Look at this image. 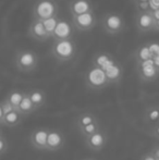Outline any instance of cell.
<instances>
[{
  "label": "cell",
  "mask_w": 159,
  "mask_h": 160,
  "mask_svg": "<svg viewBox=\"0 0 159 160\" xmlns=\"http://www.w3.org/2000/svg\"><path fill=\"white\" fill-rule=\"evenodd\" d=\"M50 52L57 61L69 62L77 56V44L71 37L53 40Z\"/></svg>",
  "instance_id": "1"
},
{
  "label": "cell",
  "mask_w": 159,
  "mask_h": 160,
  "mask_svg": "<svg viewBox=\"0 0 159 160\" xmlns=\"http://www.w3.org/2000/svg\"><path fill=\"white\" fill-rule=\"evenodd\" d=\"M39 58L37 53L28 49H20L15 52L14 64L20 72L30 73L36 70L38 67Z\"/></svg>",
  "instance_id": "2"
},
{
  "label": "cell",
  "mask_w": 159,
  "mask_h": 160,
  "mask_svg": "<svg viewBox=\"0 0 159 160\" xmlns=\"http://www.w3.org/2000/svg\"><path fill=\"white\" fill-rule=\"evenodd\" d=\"M59 7L53 0H37L33 7V18L37 20H45L57 17Z\"/></svg>",
  "instance_id": "3"
},
{
  "label": "cell",
  "mask_w": 159,
  "mask_h": 160,
  "mask_svg": "<svg viewBox=\"0 0 159 160\" xmlns=\"http://www.w3.org/2000/svg\"><path fill=\"white\" fill-rule=\"evenodd\" d=\"M85 81H86V85L88 88L96 89V91L102 89L109 85L108 78H107L105 71L97 65H94L92 69L88 70Z\"/></svg>",
  "instance_id": "4"
},
{
  "label": "cell",
  "mask_w": 159,
  "mask_h": 160,
  "mask_svg": "<svg viewBox=\"0 0 159 160\" xmlns=\"http://www.w3.org/2000/svg\"><path fill=\"white\" fill-rule=\"evenodd\" d=\"M72 18V26L74 30L79 32H87V31L93 30L97 23V18H96L94 11L82 13L79 15H73Z\"/></svg>",
  "instance_id": "5"
},
{
  "label": "cell",
  "mask_w": 159,
  "mask_h": 160,
  "mask_svg": "<svg viewBox=\"0 0 159 160\" xmlns=\"http://www.w3.org/2000/svg\"><path fill=\"white\" fill-rule=\"evenodd\" d=\"M102 28L109 35H117L125 28L124 20L118 13H107L102 18Z\"/></svg>",
  "instance_id": "6"
},
{
  "label": "cell",
  "mask_w": 159,
  "mask_h": 160,
  "mask_svg": "<svg viewBox=\"0 0 159 160\" xmlns=\"http://www.w3.org/2000/svg\"><path fill=\"white\" fill-rule=\"evenodd\" d=\"M155 25L156 20L152 13V10L141 11L136 17V28L141 33L155 31Z\"/></svg>",
  "instance_id": "7"
},
{
  "label": "cell",
  "mask_w": 159,
  "mask_h": 160,
  "mask_svg": "<svg viewBox=\"0 0 159 160\" xmlns=\"http://www.w3.org/2000/svg\"><path fill=\"white\" fill-rule=\"evenodd\" d=\"M28 35L31 38L37 40V42H45L48 38H50V36L46 32L42 21L37 19H33L32 23L28 28Z\"/></svg>",
  "instance_id": "8"
},
{
  "label": "cell",
  "mask_w": 159,
  "mask_h": 160,
  "mask_svg": "<svg viewBox=\"0 0 159 160\" xmlns=\"http://www.w3.org/2000/svg\"><path fill=\"white\" fill-rule=\"evenodd\" d=\"M47 136H48V130L44 128H40L35 130L34 132L31 134L30 142L32 146L36 149L45 150L46 149V144H47Z\"/></svg>",
  "instance_id": "9"
},
{
  "label": "cell",
  "mask_w": 159,
  "mask_h": 160,
  "mask_svg": "<svg viewBox=\"0 0 159 160\" xmlns=\"http://www.w3.org/2000/svg\"><path fill=\"white\" fill-rule=\"evenodd\" d=\"M69 10L71 17H73L88 11H94V7L91 0H71L69 3Z\"/></svg>",
  "instance_id": "10"
},
{
  "label": "cell",
  "mask_w": 159,
  "mask_h": 160,
  "mask_svg": "<svg viewBox=\"0 0 159 160\" xmlns=\"http://www.w3.org/2000/svg\"><path fill=\"white\" fill-rule=\"evenodd\" d=\"M64 145V136L58 131H48V136H47V144L46 150L55 152Z\"/></svg>",
  "instance_id": "11"
},
{
  "label": "cell",
  "mask_w": 159,
  "mask_h": 160,
  "mask_svg": "<svg viewBox=\"0 0 159 160\" xmlns=\"http://www.w3.org/2000/svg\"><path fill=\"white\" fill-rule=\"evenodd\" d=\"M106 135H105L104 132L100 131V128L98 131H96L95 133L91 134L89 136L85 137L86 145L93 150H100L106 145Z\"/></svg>",
  "instance_id": "12"
},
{
  "label": "cell",
  "mask_w": 159,
  "mask_h": 160,
  "mask_svg": "<svg viewBox=\"0 0 159 160\" xmlns=\"http://www.w3.org/2000/svg\"><path fill=\"white\" fill-rule=\"evenodd\" d=\"M73 32V26L70 25L67 21L63 20H58L56 28L53 31L51 37L53 38V40L58 39H64V38H70Z\"/></svg>",
  "instance_id": "13"
},
{
  "label": "cell",
  "mask_w": 159,
  "mask_h": 160,
  "mask_svg": "<svg viewBox=\"0 0 159 160\" xmlns=\"http://www.w3.org/2000/svg\"><path fill=\"white\" fill-rule=\"evenodd\" d=\"M140 78L144 82H153L159 76V69L154 64L137 68Z\"/></svg>",
  "instance_id": "14"
},
{
  "label": "cell",
  "mask_w": 159,
  "mask_h": 160,
  "mask_svg": "<svg viewBox=\"0 0 159 160\" xmlns=\"http://www.w3.org/2000/svg\"><path fill=\"white\" fill-rule=\"evenodd\" d=\"M23 117L24 116H22L17 109H14L12 111L8 112L7 114H4L1 125H4V127H8V128H15L22 122Z\"/></svg>",
  "instance_id": "15"
},
{
  "label": "cell",
  "mask_w": 159,
  "mask_h": 160,
  "mask_svg": "<svg viewBox=\"0 0 159 160\" xmlns=\"http://www.w3.org/2000/svg\"><path fill=\"white\" fill-rule=\"evenodd\" d=\"M105 73H106V76L108 78L109 84H116V83H119L120 80L122 78L123 70L121 68V65L118 62H116L110 68H108L105 71Z\"/></svg>",
  "instance_id": "16"
},
{
  "label": "cell",
  "mask_w": 159,
  "mask_h": 160,
  "mask_svg": "<svg viewBox=\"0 0 159 160\" xmlns=\"http://www.w3.org/2000/svg\"><path fill=\"white\" fill-rule=\"evenodd\" d=\"M17 110L20 112V113L22 114V116H28V114H31L32 112L36 111V107L34 106V103L32 102V100L30 99V97H28L27 93H25V95H24L23 99L21 100V102H20V105L17 106Z\"/></svg>",
  "instance_id": "17"
},
{
  "label": "cell",
  "mask_w": 159,
  "mask_h": 160,
  "mask_svg": "<svg viewBox=\"0 0 159 160\" xmlns=\"http://www.w3.org/2000/svg\"><path fill=\"white\" fill-rule=\"evenodd\" d=\"M27 95L32 100V102L34 103V106L36 107V109L44 106L45 102H46V94L42 89H32V91L28 92Z\"/></svg>",
  "instance_id": "18"
},
{
  "label": "cell",
  "mask_w": 159,
  "mask_h": 160,
  "mask_svg": "<svg viewBox=\"0 0 159 160\" xmlns=\"http://www.w3.org/2000/svg\"><path fill=\"white\" fill-rule=\"evenodd\" d=\"M24 95H25V92L20 91V89H12V91L9 92L8 95L6 96V99L17 109V106L21 102V100L23 99Z\"/></svg>",
  "instance_id": "19"
},
{
  "label": "cell",
  "mask_w": 159,
  "mask_h": 160,
  "mask_svg": "<svg viewBox=\"0 0 159 160\" xmlns=\"http://www.w3.org/2000/svg\"><path fill=\"white\" fill-rule=\"evenodd\" d=\"M149 58H153V56H152L151 51H149L148 45L146 44V45L141 46L135 53V59H136V61H137V63L141 61H144V60L149 59Z\"/></svg>",
  "instance_id": "20"
},
{
  "label": "cell",
  "mask_w": 159,
  "mask_h": 160,
  "mask_svg": "<svg viewBox=\"0 0 159 160\" xmlns=\"http://www.w3.org/2000/svg\"><path fill=\"white\" fill-rule=\"evenodd\" d=\"M79 128H80V133L82 134V136H84V138H85V137L89 136L91 134H93V133H95L96 131L99 130V123H98V121H95V122H92V123H89V124L84 125V127H81Z\"/></svg>",
  "instance_id": "21"
},
{
  "label": "cell",
  "mask_w": 159,
  "mask_h": 160,
  "mask_svg": "<svg viewBox=\"0 0 159 160\" xmlns=\"http://www.w3.org/2000/svg\"><path fill=\"white\" fill-rule=\"evenodd\" d=\"M58 15L57 17H52V18H49V19H45V20H42V24H44L45 28H46V32L48 33V35L51 37L52 35L53 31L56 28V25H57V22H58Z\"/></svg>",
  "instance_id": "22"
},
{
  "label": "cell",
  "mask_w": 159,
  "mask_h": 160,
  "mask_svg": "<svg viewBox=\"0 0 159 160\" xmlns=\"http://www.w3.org/2000/svg\"><path fill=\"white\" fill-rule=\"evenodd\" d=\"M95 121H97V119L92 113H83L79 117L77 125H79V128H81V127H84V125L89 124L92 122H95Z\"/></svg>",
  "instance_id": "23"
},
{
  "label": "cell",
  "mask_w": 159,
  "mask_h": 160,
  "mask_svg": "<svg viewBox=\"0 0 159 160\" xmlns=\"http://www.w3.org/2000/svg\"><path fill=\"white\" fill-rule=\"evenodd\" d=\"M146 118L149 122H159V107H151L147 110Z\"/></svg>",
  "instance_id": "24"
},
{
  "label": "cell",
  "mask_w": 159,
  "mask_h": 160,
  "mask_svg": "<svg viewBox=\"0 0 159 160\" xmlns=\"http://www.w3.org/2000/svg\"><path fill=\"white\" fill-rule=\"evenodd\" d=\"M110 55L109 53H99V55L96 56L95 60H94V65H97V67L102 68V65L106 63L109 59H110Z\"/></svg>",
  "instance_id": "25"
},
{
  "label": "cell",
  "mask_w": 159,
  "mask_h": 160,
  "mask_svg": "<svg viewBox=\"0 0 159 160\" xmlns=\"http://www.w3.org/2000/svg\"><path fill=\"white\" fill-rule=\"evenodd\" d=\"M0 105H1V108H2V111H3V114H7L8 112L12 111V110H14L15 108L13 107L12 105H11L10 102H9L8 100H7L6 98L3 99V100L0 101Z\"/></svg>",
  "instance_id": "26"
},
{
  "label": "cell",
  "mask_w": 159,
  "mask_h": 160,
  "mask_svg": "<svg viewBox=\"0 0 159 160\" xmlns=\"http://www.w3.org/2000/svg\"><path fill=\"white\" fill-rule=\"evenodd\" d=\"M148 45V48L149 51H151L152 56H156L159 53V42H149Z\"/></svg>",
  "instance_id": "27"
},
{
  "label": "cell",
  "mask_w": 159,
  "mask_h": 160,
  "mask_svg": "<svg viewBox=\"0 0 159 160\" xmlns=\"http://www.w3.org/2000/svg\"><path fill=\"white\" fill-rule=\"evenodd\" d=\"M7 149H8V142L4 138V136H1L0 137V156L3 155Z\"/></svg>",
  "instance_id": "28"
},
{
  "label": "cell",
  "mask_w": 159,
  "mask_h": 160,
  "mask_svg": "<svg viewBox=\"0 0 159 160\" xmlns=\"http://www.w3.org/2000/svg\"><path fill=\"white\" fill-rule=\"evenodd\" d=\"M137 6H138V8H140L142 11H147V10H149L148 0H141V1H137Z\"/></svg>",
  "instance_id": "29"
},
{
  "label": "cell",
  "mask_w": 159,
  "mask_h": 160,
  "mask_svg": "<svg viewBox=\"0 0 159 160\" xmlns=\"http://www.w3.org/2000/svg\"><path fill=\"white\" fill-rule=\"evenodd\" d=\"M149 3V10L154 11L159 9V0H148Z\"/></svg>",
  "instance_id": "30"
},
{
  "label": "cell",
  "mask_w": 159,
  "mask_h": 160,
  "mask_svg": "<svg viewBox=\"0 0 159 160\" xmlns=\"http://www.w3.org/2000/svg\"><path fill=\"white\" fill-rule=\"evenodd\" d=\"M141 160H157L156 159V157L154 156V154L152 152V154H147V155H145L144 157H143Z\"/></svg>",
  "instance_id": "31"
},
{
  "label": "cell",
  "mask_w": 159,
  "mask_h": 160,
  "mask_svg": "<svg viewBox=\"0 0 159 160\" xmlns=\"http://www.w3.org/2000/svg\"><path fill=\"white\" fill-rule=\"evenodd\" d=\"M153 61H154V65L159 69V53L156 56H153Z\"/></svg>",
  "instance_id": "32"
},
{
  "label": "cell",
  "mask_w": 159,
  "mask_h": 160,
  "mask_svg": "<svg viewBox=\"0 0 159 160\" xmlns=\"http://www.w3.org/2000/svg\"><path fill=\"white\" fill-rule=\"evenodd\" d=\"M152 13H153V15H154V18H155L156 21H158V20H159V9L152 11Z\"/></svg>",
  "instance_id": "33"
},
{
  "label": "cell",
  "mask_w": 159,
  "mask_h": 160,
  "mask_svg": "<svg viewBox=\"0 0 159 160\" xmlns=\"http://www.w3.org/2000/svg\"><path fill=\"white\" fill-rule=\"evenodd\" d=\"M153 154H154V156L156 157V159H159V146H158V147H156L155 149H154Z\"/></svg>",
  "instance_id": "34"
},
{
  "label": "cell",
  "mask_w": 159,
  "mask_h": 160,
  "mask_svg": "<svg viewBox=\"0 0 159 160\" xmlns=\"http://www.w3.org/2000/svg\"><path fill=\"white\" fill-rule=\"evenodd\" d=\"M3 111H2V108H1V105H0V125L2 124V120H3Z\"/></svg>",
  "instance_id": "35"
},
{
  "label": "cell",
  "mask_w": 159,
  "mask_h": 160,
  "mask_svg": "<svg viewBox=\"0 0 159 160\" xmlns=\"http://www.w3.org/2000/svg\"><path fill=\"white\" fill-rule=\"evenodd\" d=\"M154 134H155L157 137H159V124L155 127V131H154Z\"/></svg>",
  "instance_id": "36"
},
{
  "label": "cell",
  "mask_w": 159,
  "mask_h": 160,
  "mask_svg": "<svg viewBox=\"0 0 159 160\" xmlns=\"http://www.w3.org/2000/svg\"><path fill=\"white\" fill-rule=\"evenodd\" d=\"M155 31H159V20L156 21V25H155Z\"/></svg>",
  "instance_id": "37"
},
{
  "label": "cell",
  "mask_w": 159,
  "mask_h": 160,
  "mask_svg": "<svg viewBox=\"0 0 159 160\" xmlns=\"http://www.w3.org/2000/svg\"><path fill=\"white\" fill-rule=\"evenodd\" d=\"M1 136H3V134H2V131H1V128H0V137Z\"/></svg>",
  "instance_id": "38"
},
{
  "label": "cell",
  "mask_w": 159,
  "mask_h": 160,
  "mask_svg": "<svg viewBox=\"0 0 159 160\" xmlns=\"http://www.w3.org/2000/svg\"><path fill=\"white\" fill-rule=\"evenodd\" d=\"M84 160H94V159H84Z\"/></svg>",
  "instance_id": "39"
},
{
  "label": "cell",
  "mask_w": 159,
  "mask_h": 160,
  "mask_svg": "<svg viewBox=\"0 0 159 160\" xmlns=\"http://www.w3.org/2000/svg\"><path fill=\"white\" fill-rule=\"evenodd\" d=\"M157 160H159V159H157Z\"/></svg>",
  "instance_id": "40"
}]
</instances>
